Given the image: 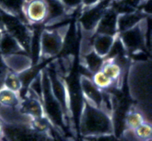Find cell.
<instances>
[{"mask_svg": "<svg viewBox=\"0 0 152 141\" xmlns=\"http://www.w3.org/2000/svg\"><path fill=\"white\" fill-rule=\"evenodd\" d=\"M69 23L54 28H45L40 35V62L52 59L61 53Z\"/></svg>", "mask_w": 152, "mask_h": 141, "instance_id": "5", "label": "cell"}, {"mask_svg": "<svg viewBox=\"0 0 152 141\" xmlns=\"http://www.w3.org/2000/svg\"><path fill=\"white\" fill-rule=\"evenodd\" d=\"M65 7L71 11H74L77 8L82 7L83 0H61Z\"/></svg>", "mask_w": 152, "mask_h": 141, "instance_id": "26", "label": "cell"}, {"mask_svg": "<svg viewBox=\"0 0 152 141\" xmlns=\"http://www.w3.org/2000/svg\"><path fill=\"white\" fill-rule=\"evenodd\" d=\"M47 5L45 0H27L24 5L23 15L30 25H43L47 18Z\"/></svg>", "mask_w": 152, "mask_h": 141, "instance_id": "9", "label": "cell"}, {"mask_svg": "<svg viewBox=\"0 0 152 141\" xmlns=\"http://www.w3.org/2000/svg\"><path fill=\"white\" fill-rule=\"evenodd\" d=\"M91 79L94 84L101 91H107L113 88H116L114 81L109 78L101 69L94 73L91 77Z\"/></svg>", "mask_w": 152, "mask_h": 141, "instance_id": "23", "label": "cell"}, {"mask_svg": "<svg viewBox=\"0 0 152 141\" xmlns=\"http://www.w3.org/2000/svg\"><path fill=\"white\" fill-rule=\"evenodd\" d=\"M3 62L9 71L22 74L33 66V61L30 55L25 51L19 52L8 56H1Z\"/></svg>", "mask_w": 152, "mask_h": 141, "instance_id": "12", "label": "cell"}, {"mask_svg": "<svg viewBox=\"0 0 152 141\" xmlns=\"http://www.w3.org/2000/svg\"><path fill=\"white\" fill-rule=\"evenodd\" d=\"M51 134L53 136V141H75L72 140V137L62 134L60 132H58L56 129L51 126Z\"/></svg>", "mask_w": 152, "mask_h": 141, "instance_id": "27", "label": "cell"}, {"mask_svg": "<svg viewBox=\"0 0 152 141\" xmlns=\"http://www.w3.org/2000/svg\"><path fill=\"white\" fill-rule=\"evenodd\" d=\"M146 121L148 120L144 113L137 105H131L125 115L124 129L134 130Z\"/></svg>", "mask_w": 152, "mask_h": 141, "instance_id": "19", "label": "cell"}, {"mask_svg": "<svg viewBox=\"0 0 152 141\" xmlns=\"http://www.w3.org/2000/svg\"><path fill=\"white\" fill-rule=\"evenodd\" d=\"M31 119L19 123H3L2 141H53L51 129L49 132L37 130L31 125Z\"/></svg>", "mask_w": 152, "mask_h": 141, "instance_id": "4", "label": "cell"}, {"mask_svg": "<svg viewBox=\"0 0 152 141\" xmlns=\"http://www.w3.org/2000/svg\"><path fill=\"white\" fill-rule=\"evenodd\" d=\"M7 71H8V69H7V68L5 66L4 62H3L1 56L0 55V88L3 85V81H4V76H5Z\"/></svg>", "mask_w": 152, "mask_h": 141, "instance_id": "28", "label": "cell"}, {"mask_svg": "<svg viewBox=\"0 0 152 141\" xmlns=\"http://www.w3.org/2000/svg\"><path fill=\"white\" fill-rule=\"evenodd\" d=\"M110 1L111 0H101L95 5L82 8V12L78 19V25H80L82 32L90 34L95 32L101 17L109 6Z\"/></svg>", "mask_w": 152, "mask_h": 141, "instance_id": "7", "label": "cell"}, {"mask_svg": "<svg viewBox=\"0 0 152 141\" xmlns=\"http://www.w3.org/2000/svg\"><path fill=\"white\" fill-rule=\"evenodd\" d=\"M42 103L45 115L48 120L52 127L60 132L62 134L67 136L68 129L70 133H72L71 124L61 106L59 101L53 94L50 88V79L45 68H42Z\"/></svg>", "mask_w": 152, "mask_h": 141, "instance_id": "3", "label": "cell"}, {"mask_svg": "<svg viewBox=\"0 0 152 141\" xmlns=\"http://www.w3.org/2000/svg\"><path fill=\"white\" fill-rule=\"evenodd\" d=\"M80 86L83 99L92 105L104 108L106 91L98 88L91 77L87 76L80 75Z\"/></svg>", "mask_w": 152, "mask_h": 141, "instance_id": "10", "label": "cell"}, {"mask_svg": "<svg viewBox=\"0 0 152 141\" xmlns=\"http://www.w3.org/2000/svg\"><path fill=\"white\" fill-rule=\"evenodd\" d=\"M117 36L94 33L92 39V48L94 51L102 57H106L111 50Z\"/></svg>", "mask_w": 152, "mask_h": 141, "instance_id": "16", "label": "cell"}, {"mask_svg": "<svg viewBox=\"0 0 152 141\" xmlns=\"http://www.w3.org/2000/svg\"><path fill=\"white\" fill-rule=\"evenodd\" d=\"M3 13L0 12V30L1 31H4V22H3Z\"/></svg>", "mask_w": 152, "mask_h": 141, "instance_id": "30", "label": "cell"}, {"mask_svg": "<svg viewBox=\"0 0 152 141\" xmlns=\"http://www.w3.org/2000/svg\"><path fill=\"white\" fill-rule=\"evenodd\" d=\"M130 96L151 122V67L150 60H137L130 64L128 71Z\"/></svg>", "mask_w": 152, "mask_h": 141, "instance_id": "1", "label": "cell"}, {"mask_svg": "<svg viewBox=\"0 0 152 141\" xmlns=\"http://www.w3.org/2000/svg\"><path fill=\"white\" fill-rule=\"evenodd\" d=\"M132 131L140 141H151L152 127L151 122H145Z\"/></svg>", "mask_w": 152, "mask_h": 141, "instance_id": "25", "label": "cell"}, {"mask_svg": "<svg viewBox=\"0 0 152 141\" xmlns=\"http://www.w3.org/2000/svg\"><path fill=\"white\" fill-rule=\"evenodd\" d=\"M149 19L146 17L134 28L117 34L129 54L150 49Z\"/></svg>", "mask_w": 152, "mask_h": 141, "instance_id": "6", "label": "cell"}, {"mask_svg": "<svg viewBox=\"0 0 152 141\" xmlns=\"http://www.w3.org/2000/svg\"><path fill=\"white\" fill-rule=\"evenodd\" d=\"M141 10L131 13H123L118 15L117 19V31L119 33L123 32L127 30L134 28L140 23L144 19L148 17Z\"/></svg>", "mask_w": 152, "mask_h": 141, "instance_id": "15", "label": "cell"}, {"mask_svg": "<svg viewBox=\"0 0 152 141\" xmlns=\"http://www.w3.org/2000/svg\"><path fill=\"white\" fill-rule=\"evenodd\" d=\"M2 86H4L7 88L10 89V90L19 94H20L22 89H24L19 74L13 72L11 71H9V70L7 71L5 76H4Z\"/></svg>", "mask_w": 152, "mask_h": 141, "instance_id": "24", "label": "cell"}, {"mask_svg": "<svg viewBox=\"0 0 152 141\" xmlns=\"http://www.w3.org/2000/svg\"><path fill=\"white\" fill-rule=\"evenodd\" d=\"M101 70L114 81L116 88L121 87L126 68L117 61L112 59H105Z\"/></svg>", "mask_w": 152, "mask_h": 141, "instance_id": "14", "label": "cell"}, {"mask_svg": "<svg viewBox=\"0 0 152 141\" xmlns=\"http://www.w3.org/2000/svg\"><path fill=\"white\" fill-rule=\"evenodd\" d=\"M25 51L18 40L10 33L6 31L1 32L0 37V55L1 56H8L19 52Z\"/></svg>", "mask_w": 152, "mask_h": 141, "instance_id": "17", "label": "cell"}, {"mask_svg": "<svg viewBox=\"0 0 152 141\" xmlns=\"http://www.w3.org/2000/svg\"><path fill=\"white\" fill-rule=\"evenodd\" d=\"M21 97L19 93L7 88L4 86L0 88V105L8 108H16L19 105Z\"/></svg>", "mask_w": 152, "mask_h": 141, "instance_id": "22", "label": "cell"}, {"mask_svg": "<svg viewBox=\"0 0 152 141\" xmlns=\"http://www.w3.org/2000/svg\"><path fill=\"white\" fill-rule=\"evenodd\" d=\"M47 5V18L43 24L45 28H53L68 19L72 11L68 10L61 0H45Z\"/></svg>", "mask_w": 152, "mask_h": 141, "instance_id": "11", "label": "cell"}, {"mask_svg": "<svg viewBox=\"0 0 152 141\" xmlns=\"http://www.w3.org/2000/svg\"><path fill=\"white\" fill-rule=\"evenodd\" d=\"M101 0H83L82 1V8H86V7H91L98 4Z\"/></svg>", "mask_w": 152, "mask_h": 141, "instance_id": "29", "label": "cell"}, {"mask_svg": "<svg viewBox=\"0 0 152 141\" xmlns=\"http://www.w3.org/2000/svg\"><path fill=\"white\" fill-rule=\"evenodd\" d=\"M146 1L148 0H112L110 6L118 14H123L140 10Z\"/></svg>", "mask_w": 152, "mask_h": 141, "instance_id": "20", "label": "cell"}, {"mask_svg": "<svg viewBox=\"0 0 152 141\" xmlns=\"http://www.w3.org/2000/svg\"><path fill=\"white\" fill-rule=\"evenodd\" d=\"M77 133L83 138L114 134L112 114L83 99Z\"/></svg>", "mask_w": 152, "mask_h": 141, "instance_id": "2", "label": "cell"}, {"mask_svg": "<svg viewBox=\"0 0 152 141\" xmlns=\"http://www.w3.org/2000/svg\"><path fill=\"white\" fill-rule=\"evenodd\" d=\"M3 137V123L0 119V141H2Z\"/></svg>", "mask_w": 152, "mask_h": 141, "instance_id": "31", "label": "cell"}, {"mask_svg": "<svg viewBox=\"0 0 152 141\" xmlns=\"http://www.w3.org/2000/svg\"><path fill=\"white\" fill-rule=\"evenodd\" d=\"M118 15V13L109 4L101 17L94 33L112 36L117 35L118 34V31H117Z\"/></svg>", "mask_w": 152, "mask_h": 141, "instance_id": "13", "label": "cell"}, {"mask_svg": "<svg viewBox=\"0 0 152 141\" xmlns=\"http://www.w3.org/2000/svg\"><path fill=\"white\" fill-rule=\"evenodd\" d=\"M25 1L26 0H0V10L2 13L17 16L26 22L23 15V8Z\"/></svg>", "mask_w": 152, "mask_h": 141, "instance_id": "21", "label": "cell"}, {"mask_svg": "<svg viewBox=\"0 0 152 141\" xmlns=\"http://www.w3.org/2000/svg\"><path fill=\"white\" fill-rule=\"evenodd\" d=\"M25 91H21V100L18 105V109L22 114L32 119L42 118L45 117L42 101L28 88L24 89Z\"/></svg>", "mask_w": 152, "mask_h": 141, "instance_id": "8", "label": "cell"}, {"mask_svg": "<svg viewBox=\"0 0 152 141\" xmlns=\"http://www.w3.org/2000/svg\"><path fill=\"white\" fill-rule=\"evenodd\" d=\"M105 58L102 57L94 50L80 55V65L83 68V69L87 73H88L91 77L92 74L94 72L100 70L103 65Z\"/></svg>", "mask_w": 152, "mask_h": 141, "instance_id": "18", "label": "cell"}, {"mask_svg": "<svg viewBox=\"0 0 152 141\" xmlns=\"http://www.w3.org/2000/svg\"><path fill=\"white\" fill-rule=\"evenodd\" d=\"M26 1H27V0H26Z\"/></svg>", "mask_w": 152, "mask_h": 141, "instance_id": "32", "label": "cell"}]
</instances>
